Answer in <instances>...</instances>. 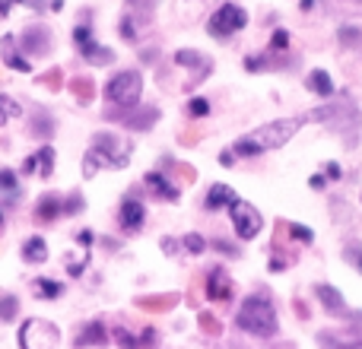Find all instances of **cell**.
Instances as JSON below:
<instances>
[{
    "instance_id": "cell-1",
    "label": "cell",
    "mask_w": 362,
    "mask_h": 349,
    "mask_svg": "<svg viewBox=\"0 0 362 349\" xmlns=\"http://www.w3.org/2000/svg\"><path fill=\"white\" fill-rule=\"evenodd\" d=\"M305 124V118H283V121H270V124H261L257 131L245 134L232 143V153L238 156H261V153H270V150H280L286 146L289 140L299 134V127Z\"/></svg>"
},
{
    "instance_id": "cell-2",
    "label": "cell",
    "mask_w": 362,
    "mask_h": 349,
    "mask_svg": "<svg viewBox=\"0 0 362 349\" xmlns=\"http://www.w3.org/2000/svg\"><path fill=\"white\" fill-rule=\"evenodd\" d=\"M134 156V146L127 143V140H121L118 134H95L93 143H89L86 150V159H83V172H86V178H95V172L102 169V165H108V169H124L127 162H131Z\"/></svg>"
},
{
    "instance_id": "cell-3",
    "label": "cell",
    "mask_w": 362,
    "mask_h": 349,
    "mask_svg": "<svg viewBox=\"0 0 362 349\" xmlns=\"http://www.w3.org/2000/svg\"><path fill=\"white\" fill-rule=\"evenodd\" d=\"M235 327L251 333V337H261V340L276 337V331H280V324H276V308L270 305L264 295H248L235 314Z\"/></svg>"
},
{
    "instance_id": "cell-4",
    "label": "cell",
    "mask_w": 362,
    "mask_h": 349,
    "mask_svg": "<svg viewBox=\"0 0 362 349\" xmlns=\"http://www.w3.org/2000/svg\"><path fill=\"white\" fill-rule=\"evenodd\" d=\"M144 95V76L137 70H121L115 73L112 80L105 83V99L112 105H121V108H134Z\"/></svg>"
},
{
    "instance_id": "cell-5",
    "label": "cell",
    "mask_w": 362,
    "mask_h": 349,
    "mask_svg": "<svg viewBox=\"0 0 362 349\" xmlns=\"http://www.w3.org/2000/svg\"><path fill=\"white\" fill-rule=\"evenodd\" d=\"M19 349H57L61 343V331H57L51 321L42 318H29L19 327Z\"/></svg>"
},
{
    "instance_id": "cell-6",
    "label": "cell",
    "mask_w": 362,
    "mask_h": 349,
    "mask_svg": "<svg viewBox=\"0 0 362 349\" xmlns=\"http://www.w3.org/2000/svg\"><path fill=\"white\" fill-rule=\"evenodd\" d=\"M229 216H232V229H235V235L242 238V242H255V238L261 235L264 216L257 213L255 203H248V200L238 197L235 203L229 206Z\"/></svg>"
},
{
    "instance_id": "cell-7",
    "label": "cell",
    "mask_w": 362,
    "mask_h": 349,
    "mask_svg": "<svg viewBox=\"0 0 362 349\" xmlns=\"http://www.w3.org/2000/svg\"><path fill=\"white\" fill-rule=\"evenodd\" d=\"M248 25V13L238 4H223L210 19H206V29H210L213 38H229L235 32H242Z\"/></svg>"
},
{
    "instance_id": "cell-8",
    "label": "cell",
    "mask_w": 362,
    "mask_h": 349,
    "mask_svg": "<svg viewBox=\"0 0 362 349\" xmlns=\"http://www.w3.org/2000/svg\"><path fill=\"white\" fill-rule=\"evenodd\" d=\"M74 45H76V51H80L83 61H89L93 67H105V64L115 61V51L95 42L89 25H76V29H74Z\"/></svg>"
},
{
    "instance_id": "cell-9",
    "label": "cell",
    "mask_w": 362,
    "mask_h": 349,
    "mask_svg": "<svg viewBox=\"0 0 362 349\" xmlns=\"http://www.w3.org/2000/svg\"><path fill=\"white\" fill-rule=\"evenodd\" d=\"M118 223H121V229H124V232H140V229H144V223H146L144 203H140V200H134V197H127L124 203H121V210H118Z\"/></svg>"
},
{
    "instance_id": "cell-10",
    "label": "cell",
    "mask_w": 362,
    "mask_h": 349,
    "mask_svg": "<svg viewBox=\"0 0 362 349\" xmlns=\"http://www.w3.org/2000/svg\"><path fill=\"white\" fill-rule=\"evenodd\" d=\"M144 184L150 187L153 194H156L159 200H165V203H178V197H181V191L175 184H172L169 178H165L163 172H146L144 174Z\"/></svg>"
},
{
    "instance_id": "cell-11",
    "label": "cell",
    "mask_w": 362,
    "mask_h": 349,
    "mask_svg": "<svg viewBox=\"0 0 362 349\" xmlns=\"http://www.w3.org/2000/svg\"><path fill=\"white\" fill-rule=\"evenodd\" d=\"M105 343H108V331H105V324H102V321H89V324L83 327V331L76 333V340H74V346H76V349L105 346Z\"/></svg>"
},
{
    "instance_id": "cell-12",
    "label": "cell",
    "mask_w": 362,
    "mask_h": 349,
    "mask_svg": "<svg viewBox=\"0 0 362 349\" xmlns=\"http://www.w3.org/2000/svg\"><path fill=\"white\" fill-rule=\"evenodd\" d=\"M206 299L210 302H229L232 299V283L219 267L206 276Z\"/></svg>"
},
{
    "instance_id": "cell-13",
    "label": "cell",
    "mask_w": 362,
    "mask_h": 349,
    "mask_svg": "<svg viewBox=\"0 0 362 349\" xmlns=\"http://www.w3.org/2000/svg\"><path fill=\"white\" fill-rule=\"evenodd\" d=\"M315 295L321 299L325 312H331V314H346V302H344V295H340V289L327 286V283H318V286H315Z\"/></svg>"
},
{
    "instance_id": "cell-14",
    "label": "cell",
    "mask_w": 362,
    "mask_h": 349,
    "mask_svg": "<svg viewBox=\"0 0 362 349\" xmlns=\"http://www.w3.org/2000/svg\"><path fill=\"white\" fill-rule=\"evenodd\" d=\"M35 216L42 219V223H54L57 216H64V200L54 197V194H42L35 203Z\"/></svg>"
},
{
    "instance_id": "cell-15",
    "label": "cell",
    "mask_w": 362,
    "mask_h": 349,
    "mask_svg": "<svg viewBox=\"0 0 362 349\" xmlns=\"http://www.w3.org/2000/svg\"><path fill=\"white\" fill-rule=\"evenodd\" d=\"M235 200H238V194L232 191L229 184H213L210 191H206V210H223V206L229 210Z\"/></svg>"
},
{
    "instance_id": "cell-16",
    "label": "cell",
    "mask_w": 362,
    "mask_h": 349,
    "mask_svg": "<svg viewBox=\"0 0 362 349\" xmlns=\"http://www.w3.org/2000/svg\"><path fill=\"white\" fill-rule=\"evenodd\" d=\"M305 86L312 89L318 99H331V95H334V80H331V73H327V70H312V73H308V80H305Z\"/></svg>"
},
{
    "instance_id": "cell-17",
    "label": "cell",
    "mask_w": 362,
    "mask_h": 349,
    "mask_svg": "<svg viewBox=\"0 0 362 349\" xmlns=\"http://www.w3.org/2000/svg\"><path fill=\"white\" fill-rule=\"evenodd\" d=\"M23 257H25L29 264H45V261H48V242H45L42 235L25 238V244H23Z\"/></svg>"
},
{
    "instance_id": "cell-18",
    "label": "cell",
    "mask_w": 362,
    "mask_h": 349,
    "mask_svg": "<svg viewBox=\"0 0 362 349\" xmlns=\"http://www.w3.org/2000/svg\"><path fill=\"white\" fill-rule=\"evenodd\" d=\"M35 292H38V299H42V302H54L57 295H64V283L48 280V276H38V280H35Z\"/></svg>"
},
{
    "instance_id": "cell-19",
    "label": "cell",
    "mask_w": 362,
    "mask_h": 349,
    "mask_svg": "<svg viewBox=\"0 0 362 349\" xmlns=\"http://www.w3.org/2000/svg\"><path fill=\"white\" fill-rule=\"evenodd\" d=\"M175 64L178 67H191V70H210V61H206L204 54H197V51H187L181 48L175 54Z\"/></svg>"
},
{
    "instance_id": "cell-20",
    "label": "cell",
    "mask_w": 362,
    "mask_h": 349,
    "mask_svg": "<svg viewBox=\"0 0 362 349\" xmlns=\"http://www.w3.org/2000/svg\"><path fill=\"white\" fill-rule=\"evenodd\" d=\"M4 48H6V54H4L6 67L19 70V73H32V61H25V57H19L16 51H13V38H4Z\"/></svg>"
},
{
    "instance_id": "cell-21",
    "label": "cell",
    "mask_w": 362,
    "mask_h": 349,
    "mask_svg": "<svg viewBox=\"0 0 362 349\" xmlns=\"http://www.w3.org/2000/svg\"><path fill=\"white\" fill-rule=\"evenodd\" d=\"M23 45H25V51L32 48L35 54H42V51H48V32L45 29H25Z\"/></svg>"
},
{
    "instance_id": "cell-22",
    "label": "cell",
    "mask_w": 362,
    "mask_h": 349,
    "mask_svg": "<svg viewBox=\"0 0 362 349\" xmlns=\"http://www.w3.org/2000/svg\"><path fill=\"white\" fill-rule=\"evenodd\" d=\"M35 159H38V178H51V172H54V150L42 146V150L35 153Z\"/></svg>"
},
{
    "instance_id": "cell-23",
    "label": "cell",
    "mask_w": 362,
    "mask_h": 349,
    "mask_svg": "<svg viewBox=\"0 0 362 349\" xmlns=\"http://www.w3.org/2000/svg\"><path fill=\"white\" fill-rule=\"evenodd\" d=\"M23 114V108H19L16 99H10V95H0V124H10L13 118H19Z\"/></svg>"
},
{
    "instance_id": "cell-24",
    "label": "cell",
    "mask_w": 362,
    "mask_h": 349,
    "mask_svg": "<svg viewBox=\"0 0 362 349\" xmlns=\"http://www.w3.org/2000/svg\"><path fill=\"white\" fill-rule=\"evenodd\" d=\"M286 48H289V32H286V29H274L267 51H270V54H283Z\"/></svg>"
},
{
    "instance_id": "cell-25",
    "label": "cell",
    "mask_w": 362,
    "mask_h": 349,
    "mask_svg": "<svg viewBox=\"0 0 362 349\" xmlns=\"http://www.w3.org/2000/svg\"><path fill=\"white\" fill-rule=\"evenodd\" d=\"M16 312H19L16 295H4V299H0V321H13Z\"/></svg>"
},
{
    "instance_id": "cell-26",
    "label": "cell",
    "mask_w": 362,
    "mask_h": 349,
    "mask_svg": "<svg viewBox=\"0 0 362 349\" xmlns=\"http://www.w3.org/2000/svg\"><path fill=\"white\" fill-rule=\"evenodd\" d=\"M286 229H289V235H293L296 242H302V244H312V242H315V232H312V229H305V225H299V223H286Z\"/></svg>"
},
{
    "instance_id": "cell-27",
    "label": "cell",
    "mask_w": 362,
    "mask_h": 349,
    "mask_svg": "<svg viewBox=\"0 0 362 349\" xmlns=\"http://www.w3.org/2000/svg\"><path fill=\"white\" fill-rule=\"evenodd\" d=\"M115 340H118V346H121V349H144V343H140V337L127 333L124 327H118V331H115Z\"/></svg>"
},
{
    "instance_id": "cell-28",
    "label": "cell",
    "mask_w": 362,
    "mask_h": 349,
    "mask_svg": "<svg viewBox=\"0 0 362 349\" xmlns=\"http://www.w3.org/2000/svg\"><path fill=\"white\" fill-rule=\"evenodd\" d=\"M181 244H185L187 254H204V251H206V242H204L200 235H194V232H191V235L181 238Z\"/></svg>"
},
{
    "instance_id": "cell-29",
    "label": "cell",
    "mask_w": 362,
    "mask_h": 349,
    "mask_svg": "<svg viewBox=\"0 0 362 349\" xmlns=\"http://www.w3.org/2000/svg\"><path fill=\"white\" fill-rule=\"evenodd\" d=\"M187 114H191V118H204V114H210V102L200 99V95H194V99L187 102Z\"/></svg>"
},
{
    "instance_id": "cell-30",
    "label": "cell",
    "mask_w": 362,
    "mask_h": 349,
    "mask_svg": "<svg viewBox=\"0 0 362 349\" xmlns=\"http://www.w3.org/2000/svg\"><path fill=\"white\" fill-rule=\"evenodd\" d=\"M0 191H6V194L16 191V174L10 169H0Z\"/></svg>"
},
{
    "instance_id": "cell-31",
    "label": "cell",
    "mask_w": 362,
    "mask_h": 349,
    "mask_svg": "<svg viewBox=\"0 0 362 349\" xmlns=\"http://www.w3.org/2000/svg\"><path fill=\"white\" fill-rule=\"evenodd\" d=\"M121 38H124V42H134V38H137V29H134V19L131 16L121 19Z\"/></svg>"
},
{
    "instance_id": "cell-32",
    "label": "cell",
    "mask_w": 362,
    "mask_h": 349,
    "mask_svg": "<svg viewBox=\"0 0 362 349\" xmlns=\"http://www.w3.org/2000/svg\"><path fill=\"white\" fill-rule=\"evenodd\" d=\"M346 261H350L353 267H356L359 273H362V248H356V244H350V248H346Z\"/></svg>"
},
{
    "instance_id": "cell-33",
    "label": "cell",
    "mask_w": 362,
    "mask_h": 349,
    "mask_svg": "<svg viewBox=\"0 0 362 349\" xmlns=\"http://www.w3.org/2000/svg\"><path fill=\"white\" fill-rule=\"evenodd\" d=\"M325 178L327 181H340V178H344V169H340V162H327L325 165Z\"/></svg>"
},
{
    "instance_id": "cell-34",
    "label": "cell",
    "mask_w": 362,
    "mask_h": 349,
    "mask_svg": "<svg viewBox=\"0 0 362 349\" xmlns=\"http://www.w3.org/2000/svg\"><path fill=\"white\" fill-rule=\"evenodd\" d=\"M267 67V57H245V70H251V73H255V70H264Z\"/></svg>"
},
{
    "instance_id": "cell-35",
    "label": "cell",
    "mask_w": 362,
    "mask_h": 349,
    "mask_svg": "<svg viewBox=\"0 0 362 349\" xmlns=\"http://www.w3.org/2000/svg\"><path fill=\"white\" fill-rule=\"evenodd\" d=\"M172 299L165 295V299H140V308H169Z\"/></svg>"
},
{
    "instance_id": "cell-36",
    "label": "cell",
    "mask_w": 362,
    "mask_h": 349,
    "mask_svg": "<svg viewBox=\"0 0 362 349\" xmlns=\"http://www.w3.org/2000/svg\"><path fill=\"white\" fill-rule=\"evenodd\" d=\"M340 42H344V45L362 42V32H356V29H350V25H346V29H340Z\"/></svg>"
},
{
    "instance_id": "cell-37",
    "label": "cell",
    "mask_w": 362,
    "mask_h": 349,
    "mask_svg": "<svg viewBox=\"0 0 362 349\" xmlns=\"http://www.w3.org/2000/svg\"><path fill=\"white\" fill-rule=\"evenodd\" d=\"M200 324H204V331H210V333H219V327H216V318H213V314H200Z\"/></svg>"
},
{
    "instance_id": "cell-38",
    "label": "cell",
    "mask_w": 362,
    "mask_h": 349,
    "mask_svg": "<svg viewBox=\"0 0 362 349\" xmlns=\"http://www.w3.org/2000/svg\"><path fill=\"white\" fill-rule=\"evenodd\" d=\"M13 4H23V6H32V10H45V0H13Z\"/></svg>"
},
{
    "instance_id": "cell-39",
    "label": "cell",
    "mask_w": 362,
    "mask_h": 349,
    "mask_svg": "<svg viewBox=\"0 0 362 349\" xmlns=\"http://www.w3.org/2000/svg\"><path fill=\"white\" fill-rule=\"evenodd\" d=\"M308 184H312V187H315V191H325L327 178H325V174H312V181H308Z\"/></svg>"
},
{
    "instance_id": "cell-40",
    "label": "cell",
    "mask_w": 362,
    "mask_h": 349,
    "mask_svg": "<svg viewBox=\"0 0 362 349\" xmlns=\"http://www.w3.org/2000/svg\"><path fill=\"white\" fill-rule=\"evenodd\" d=\"M219 165H226V169L235 165V153H223V156H219Z\"/></svg>"
},
{
    "instance_id": "cell-41",
    "label": "cell",
    "mask_w": 362,
    "mask_h": 349,
    "mask_svg": "<svg viewBox=\"0 0 362 349\" xmlns=\"http://www.w3.org/2000/svg\"><path fill=\"white\" fill-rule=\"evenodd\" d=\"M76 242H80L83 248H89V244H93V232H80V235H76Z\"/></svg>"
},
{
    "instance_id": "cell-42",
    "label": "cell",
    "mask_w": 362,
    "mask_h": 349,
    "mask_svg": "<svg viewBox=\"0 0 362 349\" xmlns=\"http://www.w3.org/2000/svg\"><path fill=\"white\" fill-rule=\"evenodd\" d=\"M10 13V0H0V16H6Z\"/></svg>"
},
{
    "instance_id": "cell-43",
    "label": "cell",
    "mask_w": 362,
    "mask_h": 349,
    "mask_svg": "<svg viewBox=\"0 0 362 349\" xmlns=\"http://www.w3.org/2000/svg\"><path fill=\"white\" fill-rule=\"evenodd\" d=\"M0 225H4V213H0Z\"/></svg>"
},
{
    "instance_id": "cell-44",
    "label": "cell",
    "mask_w": 362,
    "mask_h": 349,
    "mask_svg": "<svg viewBox=\"0 0 362 349\" xmlns=\"http://www.w3.org/2000/svg\"><path fill=\"white\" fill-rule=\"evenodd\" d=\"M359 321H362V312H359Z\"/></svg>"
}]
</instances>
